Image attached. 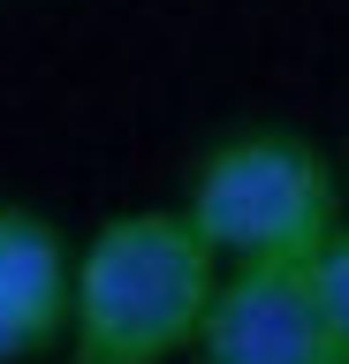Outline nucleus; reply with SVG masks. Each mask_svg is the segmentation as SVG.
Wrapping results in <instances>:
<instances>
[{"mask_svg":"<svg viewBox=\"0 0 349 364\" xmlns=\"http://www.w3.org/2000/svg\"><path fill=\"white\" fill-rule=\"evenodd\" d=\"M304 266H311V281H319V296H326V311L342 318V334H349V220L334 228V235H326Z\"/></svg>","mask_w":349,"mask_h":364,"instance_id":"39448f33","label":"nucleus"},{"mask_svg":"<svg viewBox=\"0 0 349 364\" xmlns=\"http://www.w3.org/2000/svg\"><path fill=\"white\" fill-rule=\"evenodd\" d=\"M190 364H349V334L326 311L304 258L289 266H220Z\"/></svg>","mask_w":349,"mask_h":364,"instance_id":"7ed1b4c3","label":"nucleus"},{"mask_svg":"<svg viewBox=\"0 0 349 364\" xmlns=\"http://www.w3.org/2000/svg\"><path fill=\"white\" fill-rule=\"evenodd\" d=\"M220 289V258L183 205H137L99 220L76 250L61 364H190Z\"/></svg>","mask_w":349,"mask_h":364,"instance_id":"f257e3e1","label":"nucleus"},{"mask_svg":"<svg viewBox=\"0 0 349 364\" xmlns=\"http://www.w3.org/2000/svg\"><path fill=\"white\" fill-rule=\"evenodd\" d=\"M76 250L38 205L0 198V364H38L69 334Z\"/></svg>","mask_w":349,"mask_h":364,"instance_id":"20e7f679","label":"nucleus"},{"mask_svg":"<svg viewBox=\"0 0 349 364\" xmlns=\"http://www.w3.org/2000/svg\"><path fill=\"white\" fill-rule=\"evenodd\" d=\"M190 228L220 266H289L342 228V182L296 129H243L190 167Z\"/></svg>","mask_w":349,"mask_h":364,"instance_id":"f03ea898","label":"nucleus"}]
</instances>
